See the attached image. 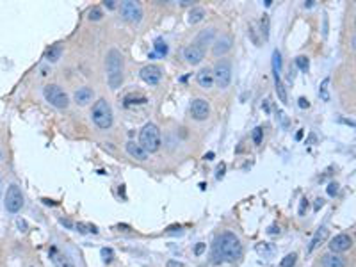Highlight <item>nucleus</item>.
Wrapping results in <instances>:
<instances>
[{
    "instance_id": "obj_1",
    "label": "nucleus",
    "mask_w": 356,
    "mask_h": 267,
    "mask_svg": "<svg viewBox=\"0 0 356 267\" xmlns=\"http://www.w3.org/2000/svg\"><path fill=\"white\" fill-rule=\"evenodd\" d=\"M242 257V244L239 237L232 232H224L214 240L212 244V260L216 264L221 262H235Z\"/></svg>"
},
{
    "instance_id": "obj_2",
    "label": "nucleus",
    "mask_w": 356,
    "mask_h": 267,
    "mask_svg": "<svg viewBox=\"0 0 356 267\" xmlns=\"http://www.w3.org/2000/svg\"><path fill=\"white\" fill-rule=\"evenodd\" d=\"M107 66V82L111 89H118L123 84V55L119 50L111 48L106 57Z\"/></svg>"
},
{
    "instance_id": "obj_3",
    "label": "nucleus",
    "mask_w": 356,
    "mask_h": 267,
    "mask_svg": "<svg viewBox=\"0 0 356 267\" xmlns=\"http://www.w3.org/2000/svg\"><path fill=\"white\" fill-rule=\"evenodd\" d=\"M91 119L98 129L102 130H107L112 127V121H114V114H112V107L107 100L100 98L93 105V111H91Z\"/></svg>"
},
{
    "instance_id": "obj_4",
    "label": "nucleus",
    "mask_w": 356,
    "mask_h": 267,
    "mask_svg": "<svg viewBox=\"0 0 356 267\" xmlns=\"http://www.w3.org/2000/svg\"><path fill=\"white\" fill-rule=\"evenodd\" d=\"M139 145L148 153H155L160 148V130L155 123H146L139 132Z\"/></svg>"
},
{
    "instance_id": "obj_5",
    "label": "nucleus",
    "mask_w": 356,
    "mask_h": 267,
    "mask_svg": "<svg viewBox=\"0 0 356 267\" xmlns=\"http://www.w3.org/2000/svg\"><path fill=\"white\" fill-rule=\"evenodd\" d=\"M43 96L50 105H54L55 109H66L70 105V98L65 93V89H61L55 84H48L43 88Z\"/></svg>"
},
{
    "instance_id": "obj_6",
    "label": "nucleus",
    "mask_w": 356,
    "mask_h": 267,
    "mask_svg": "<svg viewBox=\"0 0 356 267\" xmlns=\"http://www.w3.org/2000/svg\"><path fill=\"white\" fill-rule=\"evenodd\" d=\"M212 73H214V84H217L219 89H226L232 82V63L228 59H221V61L216 63Z\"/></svg>"
},
{
    "instance_id": "obj_7",
    "label": "nucleus",
    "mask_w": 356,
    "mask_h": 267,
    "mask_svg": "<svg viewBox=\"0 0 356 267\" xmlns=\"http://www.w3.org/2000/svg\"><path fill=\"white\" fill-rule=\"evenodd\" d=\"M4 205H6V210L9 214H16L22 210V207H24V194H22L20 187H18L16 183H11V186L7 187Z\"/></svg>"
},
{
    "instance_id": "obj_8",
    "label": "nucleus",
    "mask_w": 356,
    "mask_h": 267,
    "mask_svg": "<svg viewBox=\"0 0 356 267\" xmlns=\"http://www.w3.org/2000/svg\"><path fill=\"white\" fill-rule=\"evenodd\" d=\"M119 11H121V16L125 18L130 24H139L142 20V9L137 2H132V0H127L119 6Z\"/></svg>"
},
{
    "instance_id": "obj_9",
    "label": "nucleus",
    "mask_w": 356,
    "mask_h": 267,
    "mask_svg": "<svg viewBox=\"0 0 356 267\" xmlns=\"http://www.w3.org/2000/svg\"><path fill=\"white\" fill-rule=\"evenodd\" d=\"M191 116L196 121H205L211 116V105L205 98H194L191 101Z\"/></svg>"
},
{
    "instance_id": "obj_10",
    "label": "nucleus",
    "mask_w": 356,
    "mask_h": 267,
    "mask_svg": "<svg viewBox=\"0 0 356 267\" xmlns=\"http://www.w3.org/2000/svg\"><path fill=\"white\" fill-rule=\"evenodd\" d=\"M205 57V48L200 47L198 43H191L189 47H185L183 50V59H185L189 65H200Z\"/></svg>"
},
{
    "instance_id": "obj_11",
    "label": "nucleus",
    "mask_w": 356,
    "mask_h": 267,
    "mask_svg": "<svg viewBox=\"0 0 356 267\" xmlns=\"http://www.w3.org/2000/svg\"><path fill=\"white\" fill-rule=\"evenodd\" d=\"M353 246V239H351L347 234H339L337 237H333L331 242H329V250H331V253H344V251H347L349 248Z\"/></svg>"
},
{
    "instance_id": "obj_12",
    "label": "nucleus",
    "mask_w": 356,
    "mask_h": 267,
    "mask_svg": "<svg viewBox=\"0 0 356 267\" xmlns=\"http://www.w3.org/2000/svg\"><path fill=\"white\" fill-rule=\"evenodd\" d=\"M141 78L146 82V84L155 86V84H159L160 78H162V70H160L157 65H148L141 70Z\"/></svg>"
},
{
    "instance_id": "obj_13",
    "label": "nucleus",
    "mask_w": 356,
    "mask_h": 267,
    "mask_svg": "<svg viewBox=\"0 0 356 267\" xmlns=\"http://www.w3.org/2000/svg\"><path fill=\"white\" fill-rule=\"evenodd\" d=\"M230 50H232V37L230 36H221L219 39L214 41L212 52H214V55H217V57H221V55H224Z\"/></svg>"
},
{
    "instance_id": "obj_14",
    "label": "nucleus",
    "mask_w": 356,
    "mask_h": 267,
    "mask_svg": "<svg viewBox=\"0 0 356 267\" xmlns=\"http://www.w3.org/2000/svg\"><path fill=\"white\" fill-rule=\"evenodd\" d=\"M125 150H127V153L132 157V159H137V160H146V159H148V152H146V150L142 148L139 142H136V141H129V142H127Z\"/></svg>"
},
{
    "instance_id": "obj_15",
    "label": "nucleus",
    "mask_w": 356,
    "mask_h": 267,
    "mask_svg": "<svg viewBox=\"0 0 356 267\" xmlns=\"http://www.w3.org/2000/svg\"><path fill=\"white\" fill-rule=\"evenodd\" d=\"M93 96H95V91H93L91 88H78L77 91H75V95H73V100H75V104L77 105H88L89 101L93 100Z\"/></svg>"
},
{
    "instance_id": "obj_16",
    "label": "nucleus",
    "mask_w": 356,
    "mask_h": 267,
    "mask_svg": "<svg viewBox=\"0 0 356 267\" xmlns=\"http://www.w3.org/2000/svg\"><path fill=\"white\" fill-rule=\"evenodd\" d=\"M50 257H52V260H54L55 267H75V264L70 260L68 255L61 253V251L55 250V248H50Z\"/></svg>"
},
{
    "instance_id": "obj_17",
    "label": "nucleus",
    "mask_w": 356,
    "mask_h": 267,
    "mask_svg": "<svg viewBox=\"0 0 356 267\" xmlns=\"http://www.w3.org/2000/svg\"><path fill=\"white\" fill-rule=\"evenodd\" d=\"M196 80H198V84H200V88L211 89L214 86V73H212L211 68H203V70L198 71Z\"/></svg>"
},
{
    "instance_id": "obj_18",
    "label": "nucleus",
    "mask_w": 356,
    "mask_h": 267,
    "mask_svg": "<svg viewBox=\"0 0 356 267\" xmlns=\"http://www.w3.org/2000/svg\"><path fill=\"white\" fill-rule=\"evenodd\" d=\"M322 267H346V260L339 253H328L322 257Z\"/></svg>"
},
{
    "instance_id": "obj_19",
    "label": "nucleus",
    "mask_w": 356,
    "mask_h": 267,
    "mask_svg": "<svg viewBox=\"0 0 356 267\" xmlns=\"http://www.w3.org/2000/svg\"><path fill=\"white\" fill-rule=\"evenodd\" d=\"M328 237V230L326 228H319V230L316 232V235H313L312 242H310V248H308V253H312L313 250H316L317 246H319L321 242H324V239Z\"/></svg>"
},
{
    "instance_id": "obj_20",
    "label": "nucleus",
    "mask_w": 356,
    "mask_h": 267,
    "mask_svg": "<svg viewBox=\"0 0 356 267\" xmlns=\"http://www.w3.org/2000/svg\"><path fill=\"white\" fill-rule=\"evenodd\" d=\"M275 88H276V95H278L280 101H283V104H288V98H287V89H285L282 78H280V75H275Z\"/></svg>"
},
{
    "instance_id": "obj_21",
    "label": "nucleus",
    "mask_w": 356,
    "mask_h": 267,
    "mask_svg": "<svg viewBox=\"0 0 356 267\" xmlns=\"http://www.w3.org/2000/svg\"><path fill=\"white\" fill-rule=\"evenodd\" d=\"M214 34H216V31H214V29H208V31H203L201 34H198V37H196V41H194V43H198V45H200V47H203V48H205V45H211V43H212Z\"/></svg>"
},
{
    "instance_id": "obj_22",
    "label": "nucleus",
    "mask_w": 356,
    "mask_h": 267,
    "mask_svg": "<svg viewBox=\"0 0 356 267\" xmlns=\"http://www.w3.org/2000/svg\"><path fill=\"white\" fill-rule=\"evenodd\" d=\"M61 55H62V48L59 47V45H54V47H50L47 50L45 57H47V61H50V63H57L59 59H61Z\"/></svg>"
},
{
    "instance_id": "obj_23",
    "label": "nucleus",
    "mask_w": 356,
    "mask_h": 267,
    "mask_svg": "<svg viewBox=\"0 0 356 267\" xmlns=\"http://www.w3.org/2000/svg\"><path fill=\"white\" fill-rule=\"evenodd\" d=\"M203 18H205V9H201V7H193V11L189 13V22L193 25L200 24Z\"/></svg>"
},
{
    "instance_id": "obj_24",
    "label": "nucleus",
    "mask_w": 356,
    "mask_h": 267,
    "mask_svg": "<svg viewBox=\"0 0 356 267\" xmlns=\"http://www.w3.org/2000/svg\"><path fill=\"white\" fill-rule=\"evenodd\" d=\"M269 29H271V20H269L267 14H264L260 20V32H262V36H264V39H269V34H271Z\"/></svg>"
},
{
    "instance_id": "obj_25",
    "label": "nucleus",
    "mask_w": 356,
    "mask_h": 267,
    "mask_svg": "<svg viewBox=\"0 0 356 267\" xmlns=\"http://www.w3.org/2000/svg\"><path fill=\"white\" fill-rule=\"evenodd\" d=\"M280 70H282V54L278 50L273 52V73L280 75Z\"/></svg>"
},
{
    "instance_id": "obj_26",
    "label": "nucleus",
    "mask_w": 356,
    "mask_h": 267,
    "mask_svg": "<svg viewBox=\"0 0 356 267\" xmlns=\"http://www.w3.org/2000/svg\"><path fill=\"white\" fill-rule=\"evenodd\" d=\"M102 16H103V11L100 9L98 6H95V7H91V9H89V20L91 22H100L102 20Z\"/></svg>"
},
{
    "instance_id": "obj_27",
    "label": "nucleus",
    "mask_w": 356,
    "mask_h": 267,
    "mask_svg": "<svg viewBox=\"0 0 356 267\" xmlns=\"http://www.w3.org/2000/svg\"><path fill=\"white\" fill-rule=\"evenodd\" d=\"M77 230L78 232H88V234H98V228L95 227V224H89V223H78L77 224Z\"/></svg>"
},
{
    "instance_id": "obj_28",
    "label": "nucleus",
    "mask_w": 356,
    "mask_h": 267,
    "mask_svg": "<svg viewBox=\"0 0 356 267\" xmlns=\"http://www.w3.org/2000/svg\"><path fill=\"white\" fill-rule=\"evenodd\" d=\"M296 260H298V255L296 253H288L287 257L280 262V267H294L296 265Z\"/></svg>"
},
{
    "instance_id": "obj_29",
    "label": "nucleus",
    "mask_w": 356,
    "mask_h": 267,
    "mask_svg": "<svg viewBox=\"0 0 356 267\" xmlns=\"http://www.w3.org/2000/svg\"><path fill=\"white\" fill-rule=\"evenodd\" d=\"M328 84H329V78H328V77H326V78H324V80H322L321 88H319V95H321V98H322V100H324V101H329Z\"/></svg>"
},
{
    "instance_id": "obj_30",
    "label": "nucleus",
    "mask_w": 356,
    "mask_h": 267,
    "mask_svg": "<svg viewBox=\"0 0 356 267\" xmlns=\"http://www.w3.org/2000/svg\"><path fill=\"white\" fill-rule=\"evenodd\" d=\"M296 66H298L301 71H308V66H310L308 57H305V55H299V57H296Z\"/></svg>"
},
{
    "instance_id": "obj_31",
    "label": "nucleus",
    "mask_w": 356,
    "mask_h": 267,
    "mask_svg": "<svg viewBox=\"0 0 356 267\" xmlns=\"http://www.w3.org/2000/svg\"><path fill=\"white\" fill-rule=\"evenodd\" d=\"M155 52H157L159 55H166V54H167V45H166V41L160 39V37L155 41Z\"/></svg>"
},
{
    "instance_id": "obj_32",
    "label": "nucleus",
    "mask_w": 356,
    "mask_h": 267,
    "mask_svg": "<svg viewBox=\"0 0 356 267\" xmlns=\"http://www.w3.org/2000/svg\"><path fill=\"white\" fill-rule=\"evenodd\" d=\"M146 98L142 95H129L125 98V104L127 105H130V104H144Z\"/></svg>"
},
{
    "instance_id": "obj_33",
    "label": "nucleus",
    "mask_w": 356,
    "mask_h": 267,
    "mask_svg": "<svg viewBox=\"0 0 356 267\" xmlns=\"http://www.w3.org/2000/svg\"><path fill=\"white\" fill-rule=\"evenodd\" d=\"M262 137H264V130H262V127H257V129L253 130V142L255 145H260Z\"/></svg>"
},
{
    "instance_id": "obj_34",
    "label": "nucleus",
    "mask_w": 356,
    "mask_h": 267,
    "mask_svg": "<svg viewBox=\"0 0 356 267\" xmlns=\"http://www.w3.org/2000/svg\"><path fill=\"white\" fill-rule=\"evenodd\" d=\"M112 257H114V253H112L111 248H103V250H102V258H103V260H106V262H111Z\"/></svg>"
},
{
    "instance_id": "obj_35",
    "label": "nucleus",
    "mask_w": 356,
    "mask_h": 267,
    "mask_svg": "<svg viewBox=\"0 0 356 267\" xmlns=\"http://www.w3.org/2000/svg\"><path fill=\"white\" fill-rule=\"evenodd\" d=\"M249 34H251V37H253V43L255 45H260V39H258L257 32H255V25L253 24H249Z\"/></svg>"
},
{
    "instance_id": "obj_36",
    "label": "nucleus",
    "mask_w": 356,
    "mask_h": 267,
    "mask_svg": "<svg viewBox=\"0 0 356 267\" xmlns=\"http://www.w3.org/2000/svg\"><path fill=\"white\" fill-rule=\"evenodd\" d=\"M337 191H339V183H329V187H328V194H329V196H335Z\"/></svg>"
},
{
    "instance_id": "obj_37",
    "label": "nucleus",
    "mask_w": 356,
    "mask_h": 267,
    "mask_svg": "<svg viewBox=\"0 0 356 267\" xmlns=\"http://www.w3.org/2000/svg\"><path fill=\"white\" fill-rule=\"evenodd\" d=\"M205 248H207V246H205L203 242H198V246L194 248V255H198V257H200V255H201V253H203V251H205Z\"/></svg>"
},
{
    "instance_id": "obj_38",
    "label": "nucleus",
    "mask_w": 356,
    "mask_h": 267,
    "mask_svg": "<svg viewBox=\"0 0 356 267\" xmlns=\"http://www.w3.org/2000/svg\"><path fill=\"white\" fill-rule=\"evenodd\" d=\"M299 107H301V109H306V107H310L308 100H306L305 96H301V98H299Z\"/></svg>"
},
{
    "instance_id": "obj_39",
    "label": "nucleus",
    "mask_w": 356,
    "mask_h": 267,
    "mask_svg": "<svg viewBox=\"0 0 356 267\" xmlns=\"http://www.w3.org/2000/svg\"><path fill=\"white\" fill-rule=\"evenodd\" d=\"M167 267H185V265L178 260H167Z\"/></svg>"
},
{
    "instance_id": "obj_40",
    "label": "nucleus",
    "mask_w": 356,
    "mask_h": 267,
    "mask_svg": "<svg viewBox=\"0 0 356 267\" xmlns=\"http://www.w3.org/2000/svg\"><path fill=\"white\" fill-rule=\"evenodd\" d=\"M224 169H226V166H224V164H221V166L217 168V178H223V176H224Z\"/></svg>"
},
{
    "instance_id": "obj_41",
    "label": "nucleus",
    "mask_w": 356,
    "mask_h": 267,
    "mask_svg": "<svg viewBox=\"0 0 356 267\" xmlns=\"http://www.w3.org/2000/svg\"><path fill=\"white\" fill-rule=\"evenodd\" d=\"M305 207H308V203H306V200H303V203H301V207H299V214H305Z\"/></svg>"
},
{
    "instance_id": "obj_42",
    "label": "nucleus",
    "mask_w": 356,
    "mask_h": 267,
    "mask_svg": "<svg viewBox=\"0 0 356 267\" xmlns=\"http://www.w3.org/2000/svg\"><path fill=\"white\" fill-rule=\"evenodd\" d=\"M106 6L109 7V9H112V7H114L116 4H114V0H106Z\"/></svg>"
},
{
    "instance_id": "obj_43",
    "label": "nucleus",
    "mask_w": 356,
    "mask_h": 267,
    "mask_svg": "<svg viewBox=\"0 0 356 267\" xmlns=\"http://www.w3.org/2000/svg\"><path fill=\"white\" fill-rule=\"evenodd\" d=\"M180 4H182V6H193V0H182V2H180Z\"/></svg>"
},
{
    "instance_id": "obj_44",
    "label": "nucleus",
    "mask_w": 356,
    "mask_h": 267,
    "mask_svg": "<svg viewBox=\"0 0 356 267\" xmlns=\"http://www.w3.org/2000/svg\"><path fill=\"white\" fill-rule=\"evenodd\" d=\"M351 47H353V50H356V34L351 37Z\"/></svg>"
},
{
    "instance_id": "obj_45",
    "label": "nucleus",
    "mask_w": 356,
    "mask_h": 267,
    "mask_svg": "<svg viewBox=\"0 0 356 267\" xmlns=\"http://www.w3.org/2000/svg\"><path fill=\"white\" fill-rule=\"evenodd\" d=\"M205 159H207V160H212V159H214V152H208L207 155H205Z\"/></svg>"
},
{
    "instance_id": "obj_46",
    "label": "nucleus",
    "mask_w": 356,
    "mask_h": 267,
    "mask_svg": "<svg viewBox=\"0 0 356 267\" xmlns=\"http://www.w3.org/2000/svg\"><path fill=\"white\" fill-rule=\"evenodd\" d=\"M322 205H324V201H322V200H317V205H316V210H317V209H319V207H322Z\"/></svg>"
},
{
    "instance_id": "obj_47",
    "label": "nucleus",
    "mask_w": 356,
    "mask_h": 267,
    "mask_svg": "<svg viewBox=\"0 0 356 267\" xmlns=\"http://www.w3.org/2000/svg\"><path fill=\"white\" fill-rule=\"evenodd\" d=\"M45 203H47V205H55V203L54 201H52V200H43Z\"/></svg>"
},
{
    "instance_id": "obj_48",
    "label": "nucleus",
    "mask_w": 356,
    "mask_h": 267,
    "mask_svg": "<svg viewBox=\"0 0 356 267\" xmlns=\"http://www.w3.org/2000/svg\"><path fill=\"white\" fill-rule=\"evenodd\" d=\"M0 194H2V182H0Z\"/></svg>"
},
{
    "instance_id": "obj_49",
    "label": "nucleus",
    "mask_w": 356,
    "mask_h": 267,
    "mask_svg": "<svg viewBox=\"0 0 356 267\" xmlns=\"http://www.w3.org/2000/svg\"><path fill=\"white\" fill-rule=\"evenodd\" d=\"M354 25H356V16H354Z\"/></svg>"
},
{
    "instance_id": "obj_50",
    "label": "nucleus",
    "mask_w": 356,
    "mask_h": 267,
    "mask_svg": "<svg viewBox=\"0 0 356 267\" xmlns=\"http://www.w3.org/2000/svg\"><path fill=\"white\" fill-rule=\"evenodd\" d=\"M0 157H2V153H0Z\"/></svg>"
},
{
    "instance_id": "obj_51",
    "label": "nucleus",
    "mask_w": 356,
    "mask_h": 267,
    "mask_svg": "<svg viewBox=\"0 0 356 267\" xmlns=\"http://www.w3.org/2000/svg\"><path fill=\"white\" fill-rule=\"evenodd\" d=\"M31 267H34V265H31Z\"/></svg>"
}]
</instances>
